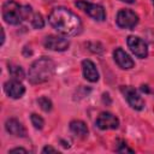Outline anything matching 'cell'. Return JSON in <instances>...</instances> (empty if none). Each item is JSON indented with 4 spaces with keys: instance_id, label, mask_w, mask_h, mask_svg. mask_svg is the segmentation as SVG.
I'll return each instance as SVG.
<instances>
[{
    "instance_id": "cell-14",
    "label": "cell",
    "mask_w": 154,
    "mask_h": 154,
    "mask_svg": "<svg viewBox=\"0 0 154 154\" xmlns=\"http://www.w3.org/2000/svg\"><path fill=\"white\" fill-rule=\"evenodd\" d=\"M70 130H71L72 134H75L78 137H82V138L85 137L88 135V132H89L88 126L82 120H72L70 123Z\"/></svg>"
},
{
    "instance_id": "cell-7",
    "label": "cell",
    "mask_w": 154,
    "mask_h": 154,
    "mask_svg": "<svg viewBox=\"0 0 154 154\" xmlns=\"http://www.w3.org/2000/svg\"><path fill=\"white\" fill-rule=\"evenodd\" d=\"M126 43L130 48V51L137 57V58H146L148 55V47H147V43L140 38L138 36H129L128 40H126Z\"/></svg>"
},
{
    "instance_id": "cell-22",
    "label": "cell",
    "mask_w": 154,
    "mask_h": 154,
    "mask_svg": "<svg viewBox=\"0 0 154 154\" xmlns=\"http://www.w3.org/2000/svg\"><path fill=\"white\" fill-rule=\"evenodd\" d=\"M122 1H124V2H126V4H134V2H135V0H122Z\"/></svg>"
},
{
    "instance_id": "cell-15",
    "label": "cell",
    "mask_w": 154,
    "mask_h": 154,
    "mask_svg": "<svg viewBox=\"0 0 154 154\" xmlns=\"http://www.w3.org/2000/svg\"><path fill=\"white\" fill-rule=\"evenodd\" d=\"M8 72H10V76L12 77V79H17V81H22L24 78V71L20 66L18 65H13V64H10L8 65Z\"/></svg>"
},
{
    "instance_id": "cell-12",
    "label": "cell",
    "mask_w": 154,
    "mask_h": 154,
    "mask_svg": "<svg viewBox=\"0 0 154 154\" xmlns=\"http://www.w3.org/2000/svg\"><path fill=\"white\" fill-rule=\"evenodd\" d=\"M82 72H83V76L87 81H89V82H97L99 81V71L91 60L84 59L82 61Z\"/></svg>"
},
{
    "instance_id": "cell-20",
    "label": "cell",
    "mask_w": 154,
    "mask_h": 154,
    "mask_svg": "<svg viewBox=\"0 0 154 154\" xmlns=\"http://www.w3.org/2000/svg\"><path fill=\"white\" fill-rule=\"evenodd\" d=\"M58 150L57 149H54V148H52V147H49V146H46L43 149H42V153H57Z\"/></svg>"
},
{
    "instance_id": "cell-5",
    "label": "cell",
    "mask_w": 154,
    "mask_h": 154,
    "mask_svg": "<svg viewBox=\"0 0 154 154\" xmlns=\"http://www.w3.org/2000/svg\"><path fill=\"white\" fill-rule=\"evenodd\" d=\"M116 22H117V25L119 28H123V29H134L137 25V23H138V16L134 11L128 10V8H124V10H120L117 13Z\"/></svg>"
},
{
    "instance_id": "cell-8",
    "label": "cell",
    "mask_w": 154,
    "mask_h": 154,
    "mask_svg": "<svg viewBox=\"0 0 154 154\" xmlns=\"http://www.w3.org/2000/svg\"><path fill=\"white\" fill-rule=\"evenodd\" d=\"M95 125L100 130H109V129H118L119 126V119L109 113V112H101L99 117L95 120Z\"/></svg>"
},
{
    "instance_id": "cell-11",
    "label": "cell",
    "mask_w": 154,
    "mask_h": 154,
    "mask_svg": "<svg viewBox=\"0 0 154 154\" xmlns=\"http://www.w3.org/2000/svg\"><path fill=\"white\" fill-rule=\"evenodd\" d=\"M113 57H114V60L116 63L118 64V66L120 69H124V70H129L131 67H134L135 63L134 60L130 58V55L120 47L116 48L114 52H113Z\"/></svg>"
},
{
    "instance_id": "cell-13",
    "label": "cell",
    "mask_w": 154,
    "mask_h": 154,
    "mask_svg": "<svg viewBox=\"0 0 154 154\" xmlns=\"http://www.w3.org/2000/svg\"><path fill=\"white\" fill-rule=\"evenodd\" d=\"M5 129L8 134H11L13 136H17V137H25V135H26L25 128L22 125V123L19 120H17L14 118H11V119L6 120Z\"/></svg>"
},
{
    "instance_id": "cell-6",
    "label": "cell",
    "mask_w": 154,
    "mask_h": 154,
    "mask_svg": "<svg viewBox=\"0 0 154 154\" xmlns=\"http://www.w3.org/2000/svg\"><path fill=\"white\" fill-rule=\"evenodd\" d=\"M120 91L124 95V97L128 101V103L134 109L141 111L144 107V100L142 99V96L138 94V91L135 88L129 87V85H125V87H122L120 88Z\"/></svg>"
},
{
    "instance_id": "cell-16",
    "label": "cell",
    "mask_w": 154,
    "mask_h": 154,
    "mask_svg": "<svg viewBox=\"0 0 154 154\" xmlns=\"http://www.w3.org/2000/svg\"><path fill=\"white\" fill-rule=\"evenodd\" d=\"M37 103L40 105V107H41V108H42L45 112H49V111L52 109V107H53L52 101H51L48 97H46V96L40 97V99L37 100Z\"/></svg>"
},
{
    "instance_id": "cell-23",
    "label": "cell",
    "mask_w": 154,
    "mask_h": 154,
    "mask_svg": "<svg viewBox=\"0 0 154 154\" xmlns=\"http://www.w3.org/2000/svg\"><path fill=\"white\" fill-rule=\"evenodd\" d=\"M153 4H154V0H153Z\"/></svg>"
},
{
    "instance_id": "cell-3",
    "label": "cell",
    "mask_w": 154,
    "mask_h": 154,
    "mask_svg": "<svg viewBox=\"0 0 154 154\" xmlns=\"http://www.w3.org/2000/svg\"><path fill=\"white\" fill-rule=\"evenodd\" d=\"M31 14L30 6H20L14 0H7L2 5V18L7 24L17 25Z\"/></svg>"
},
{
    "instance_id": "cell-9",
    "label": "cell",
    "mask_w": 154,
    "mask_h": 154,
    "mask_svg": "<svg viewBox=\"0 0 154 154\" xmlns=\"http://www.w3.org/2000/svg\"><path fill=\"white\" fill-rule=\"evenodd\" d=\"M43 45L47 49L51 51H57V52H63L66 51L70 46V42L66 38L63 37H58V36H53L49 35L43 40Z\"/></svg>"
},
{
    "instance_id": "cell-10",
    "label": "cell",
    "mask_w": 154,
    "mask_h": 154,
    "mask_svg": "<svg viewBox=\"0 0 154 154\" xmlns=\"http://www.w3.org/2000/svg\"><path fill=\"white\" fill-rule=\"evenodd\" d=\"M4 90L12 99H20L25 93L24 85L20 83V81H17V79H10L5 82Z\"/></svg>"
},
{
    "instance_id": "cell-17",
    "label": "cell",
    "mask_w": 154,
    "mask_h": 154,
    "mask_svg": "<svg viewBox=\"0 0 154 154\" xmlns=\"http://www.w3.org/2000/svg\"><path fill=\"white\" fill-rule=\"evenodd\" d=\"M31 25L35 28V29H42L43 25H45V20L42 18V16L40 13H35L31 18Z\"/></svg>"
},
{
    "instance_id": "cell-21",
    "label": "cell",
    "mask_w": 154,
    "mask_h": 154,
    "mask_svg": "<svg viewBox=\"0 0 154 154\" xmlns=\"http://www.w3.org/2000/svg\"><path fill=\"white\" fill-rule=\"evenodd\" d=\"M14 152H22V153H26V150L24 148H13L10 150V153H14Z\"/></svg>"
},
{
    "instance_id": "cell-1",
    "label": "cell",
    "mask_w": 154,
    "mask_h": 154,
    "mask_svg": "<svg viewBox=\"0 0 154 154\" xmlns=\"http://www.w3.org/2000/svg\"><path fill=\"white\" fill-rule=\"evenodd\" d=\"M53 29L64 36H76L82 31V22L77 14L65 7H55L48 16Z\"/></svg>"
},
{
    "instance_id": "cell-4",
    "label": "cell",
    "mask_w": 154,
    "mask_h": 154,
    "mask_svg": "<svg viewBox=\"0 0 154 154\" xmlns=\"http://www.w3.org/2000/svg\"><path fill=\"white\" fill-rule=\"evenodd\" d=\"M75 5L78 8H81L82 11H84L88 16H90L95 20L102 22L106 18V12H105V10H103V7L101 5L91 4V2H88L85 0H77L75 2Z\"/></svg>"
},
{
    "instance_id": "cell-19",
    "label": "cell",
    "mask_w": 154,
    "mask_h": 154,
    "mask_svg": "<svg viewBox=\"0 0 154 154\" xmlns=\"http://www.w3.org/2000/svg\"><path fill=\"white\" fill-rule=\"evenodd\" d=\"M122 144H123V148H117V152H118V153H124V152H129V153H132V152H134L132 149L128 148V147L125 146V143H122Z\"/></svg>"
},
{
    "instance_id": "cell-2",
    "label": "cell",
    "mask_w": 154,
    "mask_h": 154,
    "mask_svg": "<svg viewBox=\"0 0 154 154\" xmlns=\"http://www.w3.org/2000/svg\"><path fill=\"white\" fill-rule=\"evenodd\" d=\"M54 72H55L54 61L47 57H41L31 64L28 72V78L30 83L40 84L51 79Z\"/></svg>"
},
{
    "instance_id": "cell-18",
    "label": "cell",
    "mask_w": 154,
    "mask_h": 154,
    "mask_svg": "<svg viewBox=\"0 0 154 154\" xmlns=\"http://www.w3.org/2000/svg\"><path fill=\"white\" fill-rule=\"evenodd\" d=\"M30 119H31V124L34 125V128H35V129L41 130V129L43 128L45 122H43V119H42L40 116H37V114L32 113V114H31V117H30Z\"/></svg>"
}]
</instances>
